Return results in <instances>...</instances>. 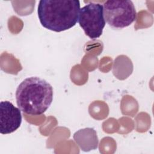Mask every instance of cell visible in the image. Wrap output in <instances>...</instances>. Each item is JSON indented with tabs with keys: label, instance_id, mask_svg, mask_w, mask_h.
Masks as SVG:
<instances>
[{
	"label": "cell",
	"instance_id": "6da1fadb",
	"mask_svg": "<svg viewBox=\"0 0 154 154\" xmlns=\"http://www.w3.org/2000/svg\"><path fill=\"white\" fill-rule=\"evenodd\" d=\"M54 96L53 88L46 80L31 76L21 82L16 89L18 108L29 115L43 114L51 106Z\"/></svg>",
	"mask_w": 154,
	"mask_h": 154
},
{
	"label": "cell",
	"instance_id": "7a4b0ae2",
	"mask_svg": "<svg viewBox=\"0 0 154 154\" xmlns=\"http://www.w3.org/2000/svg\"><path fill=\"white\" fill-rule=\"evenodd\" d=\"M80 2L78 0H41L37 13L45 28L61 32L74 26L78 22Z\"/></svg>",
	"mask_w": 154,
	"mask_h": 154
},
{
	"label": "cell",
	"instance_id": "3957f363",
	"mask_svg": "<svg viewBox=\"0 0 154 154\" xmlns=\"http://www.w3.org/2000/svg\"><path fill=\"white\" fill-rule=\"evenodd\" d=\"M103 8L105 20L112 28H124L136 20L137 12L131 1H106Z\"/></svg>",
	"mask_w": 154,
	"mask_h": 154
},
{
	"label": "cell",
	"instance_id": "277c9868",
	"mask_svg": "<svg viewBox=\"0 0 154 154\" xmlns=\"http://www.w3.org/2000/svg\"><path fill=\"white\" fill-rule=\"evenodd\" d=\"M78 22L90 38L95 40L100 37L106 24L103 5L94 2L86 4L80 8Z\"/></svg>",
	"mask_w": 154,
	"mask_h": 154
},
{
	"label": "cell",
	"instance_id": "5b68a950",
	"mask_svg": "<svg viewBox=\"0 0 154 154\" xmlns=\"http://www.w3.org/2000/svg\"><path fill=\"white\" fill-rule=\"evenodd\" d=\"M21 110L11 102L5 100L0 103V132L11 134L20 126L22 117Z\"/></svg>",
	"mask_w": 154,
	"mask_h": 154
},
{
	"label": "cell",
	"instance_id": "8992f818",
	"mask_svg": "<svg viewBox=\"0 0 154 154\" xmlns=\"http://www.w3.org/2000/svg\"><path fill=\"white\" fill-rule=\"evenodd\" d=\"M73 139L80 149L84 152L96 149L99 144V139L96 131L91 128H86L76 131Z\"/></svg>",
	"mask_w": 154,
	"mask_h": 154
}]
</instances>
